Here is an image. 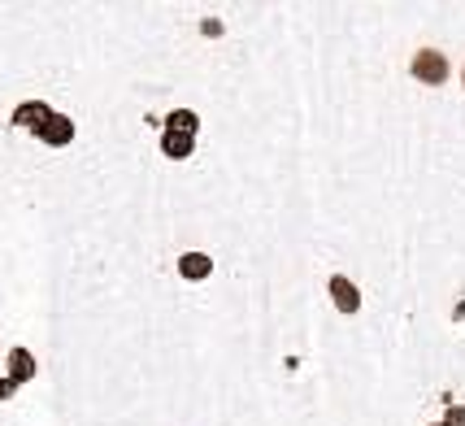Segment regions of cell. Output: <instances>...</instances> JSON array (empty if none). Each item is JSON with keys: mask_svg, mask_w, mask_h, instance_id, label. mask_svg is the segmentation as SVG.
Listing matches in <instances>:
<instances>
[{"mask_svg": "<svg viewBox=\"0 0 465 426\" xmlns=\"http://www.w3.org/2000/svg\"><path fill=\"white\" fill-rule=\"evenodd\" d=\"M413 79L430 83V87H440V83L448 79V61H444V53H435V48H422V53L413 57Z\"/></svg>", "mask_w": 465, "mask_h": 426, "instance_id": "6da1fadb", "label": "cell"}, {"mask_svg": "<svg viewBox=\"0 0 465 426\" xmlns=\"http://www.w3.org/2000/svg\"><path fill=\"white\" fill-rule=\"evenodd\" d=\"M331 301H335V309H340V313H357V309H361V292H357V283H352V279H344V274H331Z\"/></svg>", "mask_w": 465, "mask_h": 426, "instance_id": "7a4b0ae2", "label": "cell"}, {"mask_svg": "<svg viewBox=\"0 0 465 426\" xmlns=\"http://www.w3.org/2000/svg\"><path fill=\"white\" fill-rule=\"evenodd\" d=\"M35 135H40L44 144H53V148H65V144H74V122L65 118V114H53Z\"/></svg>", "mask_w": 465, "mask_h": 426, "instance_id": "3957f363", "label": "cell"}, {"mask_svg": "<svg viewBox=\"0 0 465 426\" xmlns=\"http://www.w3.org/2000/svg\"><path fill=\"white\" fill-rule=\"evenodd\" d=\"M48 118H53V109H48L44 101H26V104L14 109V126H31V131H40Z\"/></svg>", "mask_w": 465, "mask_h": 426, "instance_id": "277c9868", "label": "cell"}, {"mask_svg": "<svg viewBox=\"0 0 465 426\" xmlns=\"http://www.w3.org/2000/svg\"><path fill=\"white\" fill-rule=\"evenodd\" d=\"M192 148H196V135H183V131H162V153L170 157V162L192 157Z\"/></svg>", "mask_w": 465, "mask_h": 426, "instance_id": "5b68a950", "label": "cell"}, {"mask_svg": "<svg viewBox=\"0 0 465 426\" xmlns=\"http://www.w3.org/2000/svg\"><path fill=\"white\" fill-rule=\"evenodd\" d=\"M26 379H35V357H31V348H14L9 352V383L18 387Z\"/></svg>", "mask_w": 465, "mask_h": 426, "instance_id": "8992f818", "label": "cell"}, {"mask_svg": "<svg viewBox=\"0 0 465 426\" xmlns=\"http://www.w3.org/2000/svg\"><path fill=\"white\" fill-rule=\"evenodd\" d=\"M179 274H183V279H192V283H196V279H209V274H213V262H209L204 253H183V257H179Z\"/></svg>", "mask_w": 465, "mask_h": 426, "instance_id": "52a82bcc", "label": "cell"}, {"mask_svg": "<svg viewBox=\"0 0 465 426\" xmlns=\"http://www.w3.org/2000/svg\"><path fill=\"white\" fill-rule=\"evenodd\" d=\"M165 131H183V135H196V131H201V118H196L192 109H174V114L165 118Z\"/></svg>", "mask_w": 465, "mask_h": 426, "instance_id": "ba28073f", "label": "cell"}, {"mask_svg": "<svg viewBox=\"0 0 465 426\" xmlns=\"http://www.w3.org/2000/svg\"><path fill=\"white\" fill-rule=\"evenodd\" d=\"M444 426H465V409H461V405L448 409V422H444Z\"/></svg>", "mask_w": 465, "mask_h": 426, "instance_id": "9c48e42d", "label": "cell"}, {"mask_svg": "<svg viewBox=\"0 0 465 426\" xmlns=\"http://www.w3.org/2000/svg\"><path fill=\"white\" fill-rule=\"evenodd\" d=\"M9 391H14V383H9V379H0V401H5Z\"/></svg>", "mask_w": 465, "mask_h": 426, "instance_id": "30bf717a", "label": "cell"}]
</instances>
